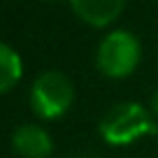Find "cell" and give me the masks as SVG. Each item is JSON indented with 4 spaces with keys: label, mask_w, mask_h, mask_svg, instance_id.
Wrapping results in <instances>:
<instances>
[{
    "label": "cell",
    "mask_w": 158,
    "mask_h": 158,
    "mask_svg": "<svg viewBox=\"0 0 158 158\" xmlns=\"http://www.w3.org/2000/svg\"><path fill=\"white\" fill-rule=\"evenodd\" d=\"M100 137L109 147H128L158 133V118L139 102H118L100 118Z\"/></svg>",
    "instance_id": "obj_1"
},
{
    "label": "cell",
    "mask_w": 158,
    "mask_h": 158,
    "mask_svg": "<svg viewBox=\"0 0 158 158\" xmlns=\"http://www.w3.org/2000/svg\"><path fill=\"white\" fill-rule=\"evenodd\" d=\"M23 77V60L12 44H0V93H10Z\"/></svg>",
    "instance_id": "obj_6"
},
{
    "label": "cell",
    "mask_w": 158,
    "mask_h": 158,
    "mask_svg": "<svg viewBox=\"0 0 158 158\" xmlns=\"http://www.w3.org/2000/svg\"><path fill=\"white\" fill-rule=\"evenodd\" d=\"M149 109H151V112H153V116L158 118V91L151 95V107H149Z\"/></svg>",
    "instance_id": "obj_7"
},
{
    "label": "cell",
    "mask_w": 158,
    "mask_h": 158,
    "mask_svg": "<svg viewBox=\"0 0 158 158\" xmlns=\"http://www.w3.org/2000/svg\"><path fill=\"white\" fill-rule=\"evenodd\" d=\"M77 158H91V156H77Z\"/></svg>",
    "instance_id": "obj_8"
},
{
    "label": "cell",
    "mask_w": 158,
    "mask_h": 158,
    "mask_svg": "<svg viewBox=\"0 0 158 158\" xmlns=\"http://www.w3.org/2000/svg\"><path fill=\"white\" fill-rule=\"evenodd\" d=\"M142 60V44L135 33L126 28H114L100 40L95 51V68L107 79H126L137 70Z\"/></svg>",
    "instance_id": "obj_2"
},
{
    "label": "cell",
    "mask_w": 158,
    "mask_h": 158,
    "mask_svg": "<svg viewBox=\"0 0 158 158\" xmlns=\"http://www.w3.org/2000/svg\"><path fill=\"white\" fill-rule=\"evenodd\" d=\"M12 151L19 158H49L54 139L40 123H23L12 133Z\"/></svg>",
    "instance_id": "obj_4"
},
{
    "label": "cell",
    "mask_w": 158,
    "mask_h": 158,
    "mask_svg": "<svg viewBox=\"0 0 158 158\" xmlns=\"http://www.w3.org/2000/svg\"><path fill=\"white\" fill-rule=\"evenodd\" d=\"M30 109L42 121L63 118L74 105V84L60 70H47L33 84L28 93Z\"/></svg>",
    "instance_id": "obj_3"
},
{
    "label": "cell",
    "mask_w": 158,
    "mask_h": 158,
    "mask_svg": "<svg viewBox=\"0 0 158 158\" xmlns=\"http://www.w3.org/2000/svg\"><path fill=\"white\" fill-rule=\"evenodd\" d=\"M81 23L91 28H109L121 16L126 0H68Z\"/></svg>",
    "instance_id": "obj_5"
}]
</instances>
